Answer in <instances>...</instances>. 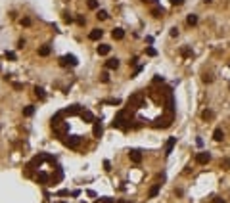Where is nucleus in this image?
Returning a JSON list of instances; mask_svg holds the SVG:
<instances>
[{"label":"nucleus","instance_id":"nucleus-51","mask_svg":"<svg viewBox=\"0 0 230 203\" xmlns=\"http://www.w3.org/2000/svg\"><path fill=\"white\" fill-rule=\"evenodd\" d=\"M58 203H65V201H58Z\"/></svg>","mask_w":230,"mask_h":203},{"label":"nucleus","instance_id":"nucleus-29","mask_svg":"<svg viewBox=\"0 0 230 203\" xmlns=\"http://www.w3.org/2000/svg\"><path fill=\"white\" fill-rule=\"evenodd\" d=\"M100 81H102V83H109V73H107V71H104V73L100 75Z\"/></svg>","mask_w":230,"mask_h":203},{"label":"nucleus","instance_id":"nucleus-18","mask_svg":"<svg viewBox=\"0 0 230 203\" xmlns=\"http://www.w3.org/2000/svg\"><path fill=\"white\" fill-rule=\"evenodd\" d=\"M50 52H52V48H50L48 44H44V46H40V48H39V56H40V57L50 56Z\"/></svg>","mask_w":230,"mask_h":203},{"label":"nucleus","instance_id":"nucleus-20","mask_svg":"<svg viewBox=\"0 0 230 203\" xmlns=\"http://www.w3.org/2000/svg\"><path fill=\"white\" fill-rule=\"evenodd\" d=\"M222 138H224V132H222V128H215V132H213V140H215V142H221Z\"/></svg>","mask_w":230,"mask_h":203},{"label":"nucleus","instance_id":"nucleus-42","mask_svg":"<svg viewBox=\"0 0 230 203\" xmlns=\"http://www.w3.org/2000/svg\"><path fill=\"white\" fill-rule=\"evenodd\" d=\"M58 195H60V197H65V195H69V192H67V190H60V192H58Z\"/></svg>","mask_w":230,"mask_h":203},{"label":"nucleus","instance_id":"nucleus-27","mask_svg":"<svg viewBox=\"0 0 230 203\" xmlns=\"http://www.w3.org/2000/svg\"><path fill=\"white\" fill-rule=\"evenodd\" d=\"M96 17L104 21V19H107V17H109V13H107L106 10H98V13H96Z\"/></svg>","mask_w":230,"mask_h":203},{"label":"nucleus","instance_id":"nucleus-34","mask_svg":"<svg viewBox=\"0 0 230 203\" xmlns=\"http://www.w3.org/2000/svg\"><path fill=\"white\" fill-rule=\"evenodd\" d=\"M61 16H63V21H65V23H71V21H73V17H71V16H69L67 12H63Z\"/></svg>","mask_w":230,"mask_h":203},{"label":"nucleus","instance_id":"nucleus-6","mask_svg":"<svg viewBox=\"0 0 230 203\" xmlns=\"http://www.w3.org/2000/svg\"><path fill=\"white\" fill-rule=\"evenodd\" d=\"M65 146L69 149H77L79 146H81V138H79V136H69V138L65 140Z\"/></svg>","mask_w":230,"mask_h":203},{"label":"nucleus","instance_id":"nucleus-44","mask_svg":"<svg viewBox=\"0 0 230 203\" xmlns=\"http://www.w3.org/2000/svg\"><path fill=\"white\" fill-rule=\"evenodd\" d=\"M100 201H102V203H115L111 197H102V199H100Z\"/></svg>","mask_w":230,"mask_h":203},{"label":"nucleus","instance_id":"nucleus-47","mask_svg":"<svg viewBox=\"0 0 230 203\" xmlns=\"http://www.w3.org/2000/svg\"><path fill=\"white\" fill-rule=\"evenodd\" d=\"M13 88H16V90H21V88H23V84H21V83H13Z\"/></svg>","mask_w":230,"mask_h":203},{"label":"nucleus","instance_id":"nucleus-37","mask_svg":"<svg viewBox=\"0 0 230 203\" xmlns=\"http://www.w3.org/2000/svg\"><path fill=\"white\" fill-rule=\"evenodd\" d=\"M154 83H155V84H159V83H165V79H163V77H159V75H155V77H154Z\"/></svg>","mask_w":230,"mask_h":203},{"label":"nucleus","instance_id":"nucleus-28","mask_svg":"<svg viewBox=\"0 0 230 203\" xmlns=\"http://www.w3.org/2000/svg\"><path fill=\"white\" fill-rule=\"evenodd\" d=\"M157 194H159V184H155V186L150 188V197H155Z\"/></svg>","mask_w":230,"mask_h":203},{"label":"nucleus","instance_id":"nucleus-31","mask_svg":"<svg viewBox=\"0 0 230 203\" xmlns=\"http://www.w3.org/2000/svg\"><path fill=\"white\" fill-rule=\"evenodd\" d=\"M106 104H109V105H119V104H121V100H119V98H113V100H106Z\"/></svg>","mask_w":230,"mask_h":203},{"label":"nucleus","instance_id":"nucleus-11","mask_svg":"<svg viewBox=\"0 0 230 203\" xmlns=\"http://www.w3.org/2000/svg\"><path fill=\"white\" fill-rule=\"evenodd\" d=\"M128 157H131L132 163H140L142 161V153H140L138 149H131V151H128Z\"/></svg>","mask_w":230,"mask_h":203},{"label":"nucleus","instance_id":"nucleus-22","mask_svg":"<svg viewBox=\"0 0 230 203\" xmlns=\"http://www.w3.org/2000/svg\"><path fill=\"white\" fill-rule=\"evenodd\" d=\"M35 96H37L39 100H44V98H46L44 88H40V86H35Z\"/></svg>","mask_w":230,"mask_h":203},{"label":"nucleus","instance_id":"nucleus-1","mask_svg":"<svg viewBox=\"0 0 230 203\" xmlns=\"http://www.w3.org/2000/svg\"><path fill=\"white\" fill-rule=\"evenodd\" d=\"M128 111H125V109H121L117 115H115V119H113V123H111V127L113 128H123V130H127L128 128V125H127V123H128Z\"/></svg>","mask_w":230,"mask_h":203},{"label":"nucleus","instance_id":"nucleus-24","mask_svg":"<svg viewBox=\"0 0 230 203\" xmlns=\"http://www.w3.org/2000/svg\"><path fill=\"white\" fill-rule=\"evenodd\" d=\"M61 176H63L61 169H60V167H56V175H52V182H54V184H56V182H60V180H61Z\"/></svg>","mask_w":230,"mask_h":203},{"label":"nucleus","instance_id":"nucleus-4","mask_svg":"<svg viewBox=\"0 0 230 203\" xmlns=\"http://www.w3.org/2000/svg\"><path fill=\"white\" fill-rule=\"evenodd\" d=\"M60 65H61V67H65V65H71V67H75V65H79V60H77L73 54H67V56L60 57Z\"/></svg>","mask_w":230,"mask_h":203},{"label":"nucleus","instance_id":"nucleus-10","mask_svg":"<svg viewBox=\"0 0 230 203\" xmlns=\"http://www.w3.org/2000/svg\"><path fill=\"white\" fill-rule=\"evenodd\" d=\"M175 144H176V138H175V136H171V138L167 140V144H165V155H171V151H172V148H175Z\"/></svg>","mask_w":230,"mask_h":203},{"label":"nucleus","instance_id":"nucleus-19","mask_svg":"<svg viewBox=\"0 0 230 203\" xmlns=\"http://www.w3.org/2000/svg\"><path fill=\"white\" fill-rule=\"evenodd\" d=\"M109 50H111L109 44H100V46H98V54H100V56H107V54H109Z\"/></svg>","mask_w":230,"mask_h":203},{"label":"nucleus","instance_id":"nucleus-49","mask_svg":"<svg viewBox=\"0 0 230 203\" xmlns=\"http://www.w3.org/2000/svg\"><path fill=\"white\" fill-rule=\"evenodd\" d=\"M142 2H154V0H142Z\"/></svg>","mask_w":230,"mask_h":203},{"label":"nucleus","instance_id":"nucleus-43","mask_svg":"<svg viewBox=\"0 0 230 203\" xmlns=\"http://www.w3.org/2000/svg\"><path fill=\"white\" fill-rule=\"evenodd\" d=\"M171 37H178V29H176V27L171 29Z\"/></svg>","mask_w":230,"mask_h":203},{"label":"nucleus","instance_id":"nucleus-12","mask_svg":"<svg viewBox=\"0 0 230 203\" xmlns=\"http://www.w3.org/2000/svg\"><path fill=\"white\" fill-rule=\"evenodd\" d=\"M102 37H104V31H102V29H92L90 35H88V39H90V40H100Z\"/></svg>","mask_w":230,"mask_h":203},{"label":"nucleus","instance_id":"nucleus-33","mask_svg":"<svg viewBox=\"0 0 230 203\" xmlns=\"http://www.w3.org/2000/svg\"><path fill=\"white\" fill-rule=\"evenodd\" d=\"M180 54H182L184 57H190V56H192V50H190V48H182V50H180Z\"/></svg>","mask_w":230,"mask_h":203},{"label":"nucleus","instance_id":"nucleus-25","mask_svg":"<svg viewBox=\"0 0 230 203\" xmlns=\"http://www.w3.org/2000/svg\"><path fill=\"white\" fill-rule=\"evenodd\" d=\"M150 13H152L154 17H161V16H163V8H161V6H155V8H152V12H150Z\"/></svg>","mask_w":230,"mask_h":203},{"label":"nucleus","instance_id":"nucleus-46","mask_svg":"<svg viewBox=\"0 0 230 203\" xmlns=\"http://www.w3.org/2000/svg\"><path fill=\"white\" fill-rule=\"evenodd\" d=\"M213 203H226L222 197H213Z\"/></svg>","mask_w":230,"mask_h":203},{"label":"nucleus","instance_id":"nucleus-7","mask_svg":"<svg viewBox=\"0 0 230 203\" xmlns=\"http://www.w3.org/2000/svg\"><path fill=\"white\" fill-rule=\"evenodd\" d=\"M65 115H67V117H73V115H81V105H69L67 107V109H63V117H65Z\"/></svg>","mask_w":230,"mask_h":203},{"label":"nucleus","instance_id":"nucleus-21","mask_svg":"<svg viewBox=\"0 0 230 203\" xmlns=\"http://www.w3.org/2000/svg\"><path fill=\"white\" fill-rule=\"evenodd\" d=\"M213 117H215V113L211 109H203V111H201V119H203V121H211Z\"/></svg>","mask_w":230,"mask_h":203},{"label":"nucleus","instance_id":"nucleus-38","mask_svg":"<svg viewBox=\"0 0 230 203\" xmlns=\"http://www.w3.org/2000/svg\"><path fill=\"white\" fill-rule=\"evenodd\" d=\"M221 165L224 167V169H230V159H222V161H221Z\"/></svg>","mask_w":230,"mask_h":203},{"label":"nucleus","instance_id":"nucleus-32","mask_svg":"<svg viewBox=\"0 0 230 203\" xmlns=\"http://www.w3.org/2000/svg\"><path fill=\"white\" fill-rule=\"evenodd\" d=\"M146 54L154 57V56H157V50H155V48H152V46H150V48H146Z\"/></svg>","mask_w":230,"mask_h":203},{"label":"nucleus","instance_id":"nucleus-41","mask_svg":"<svg viewBox=\"0 0 230 203\" xmlns=\"http://www.w3.org/2000/svg\"><path fill=\"white\" fill-rule=\"evenodd\" d=\"M77 23H79V25H84V23H86V19H84L83 16H79V17H77Z\"/></svg>","mask_w":230,"mask_h":203},{"label":"nucleus","instance_id":"nucleus-23","mask_svg":"<svg viewBox=\"0 0 230 203\" xmlns=\"http://www.w3.org/2000/svg\"><path fill=\"white\" fill-rule=\"evenodd\" d=\"M186 23H188L190 27H194V25H198V16H196V13H190V16L186 17Z\"/></svg>","mask_w":230,"mask_h":203},{"label":"nucleus","instance_id":"nucleus-39","mask_svg":"<svg viewBox=\"0 0 230 203\" xmlns=\"http://www.w3.org/2000/svg\"><path fill=\"white\" fill-rule=\"evenodd\" d=\"M201 79H203V83H213V77H211V75H207V73L201 77Z\"/></svg>","mask_w":230,"mask_h":203},{"label":"nucleus","instance_id":"nucleus-26","mask_svg":"<svg viewBox=\"0 0 230 203\" xmlns=\"http://www.w3.org/2000/svg\"><path fill=\"white\" fill-rule=\"evenodd\" d=\"M33 113H35V105H27V107H23V115H25V117H31Z\"/></svg>","mask_w":230,"mask_h":203},{"label":"nucleus","instance_id":"nucleus-52","mask_svg":"<svg viewBox=\"0 0 230 203\" xmlns=\"http://www.w3.org/2000/svg\"><path fill=\"white\" fill-rule=\"evenodd\" d=\"M228 90H230V84H228Z\"/></svg>","mask_w":230,"mask_h":203},{"label":"nucleus","instance_id":"nucleus-35","mask_svg":"<svg viewBox=\"0 0 230 203\" xmlns=\"http://www.w3.org/2000/svg\"><path fill=\"white\" fill-rule=\"evenodd\" d=\"M6 57H8V60H12V61H16V54H13V52H8V50H6Z\"/></svg>","mask_w":230,"mask_h":203},{"label":"nucleus","instance_id":"nucleus-45","mask_svg":"<svg viewBox=\"0 0 230 203\" xmlns=\"http://www.w3.org/2000/svg\"><path fill=\"white\" fill-rule=\"evenodd\" d=\"M104 169L106 171H111V163L109 161H104Z\"/></svg>","mask_w":230,"mask_h":203},{"label":"nucleus","instance_id":"nucleus-50","mask_svg":"<svg viewBox=\"0 0 230 203\" xmlns=\"http://www.w3.org/2000/svg\"><path fill=\"white\" fill-rule=\"evenodd\" d=\"M117 203H128V201H117Z\"/></svg>","mask_w":230,"mask_h":203},{"label":"nucleus","instance_id":"nucleus-40","mask_svg":"<svg viewBox=\"0 0 230 203\" xmlns=\"http://www.w3.org/2000/svg\"><path fill=\"white\" fill-rule=\"evenodd\" d=\"M171 4H172V6H182L184 0H171Z\"/></svg>","mask_w":230,"mask_h":203},{"label":"nucleus","instance_id":"nucleus-9","mask_svg":"<svg viewBox=\"0 0 230 203\" xmlns=\"http://www.w3.org/2000/svg\"><path fill=\"white\" fill-rule=\"evenodd\" d=\"M67 128H69V125H67V123H61V125H58V127L54 128V132H56V136H58V138H63V136L67 134Z\"/></svg>","mask_w":230,"mask_h":203},{"label":"nucleus","instance_id":"nucleus-3","mask_svg":"<svg viewBox=\"0 0 230 203\" xmlns=\"http://www.w3.org/2000/svg\"><path fill=\"white\" fill-rule=\"evenodd\" d=\"M142 104H144L142 92H136V94H132V96L128 98V109H138V107H142Z\"/></svg>","mask_w":230,"mask_h":203},{"label":"nucleus","instance_id":"nucleus-30","mask_svg":"<svg viewBox=\"0 0 230 203\" xmlns=\"http://www.w3.org/2000/svg\"><path fill=\"white\" fill-rule=\"evenodd\" d=\"M86 4H88V8H90V10H96V8H98V0H88Z\"/></svg>","mask_w":230,"mask_h":203},{"label":"nucleus","instance_id":"nucleus-36","mask_svg":"<svg viewBox=\"0 0 230 203\" xmlns=\"http://www.w3.org/2000/svg\"><path fill=\"white\" fill-rule=\"evenodd\" d=\"M21 25H23V27H31V19H29V17H23V19H21Z\"/></svg>","mask_w":230,"mask_h":203},{"label":"nucleus","instance_id":"nucleus-48","mask_svg":"<svg viewBox=\"0 0 230 203\" xmlns=\"http://www.w3.org/2000/svg\"><path fill=\"white\" fill-rule=\"evenodd\" d=\"M23 46H25V40L19 39V40H17V48H23Z\"/></svg>","mask_w":230,"mask_h":203},{"label":"nucleus","instance_id":"nucleus-8","mask_svg":"<svg viewBox=\"0 0 230 203\" xmlns=\"http://www.w3.org/2000/svg\"><path fill=\"white\" fill-rule=\"evenodd\" d=\"M92 134H94V138H102V134H104V127H102V123L100 121H94L92 123Z\"/></svg>","mask_w":230,"mask_h":203},{"label":"nucleus","instance_id":"nucleus-16","mask_svg":"<svg viewBox=\"0 0 230 203\" xmlns=\"http://www.w3.org/2000/svg\"><path fill=\"white\" fill-rule=\"evenodd\" d=\"M81 119H83L84 123H94V121H96L94 115H92L90 111H81Z\"/></svg>","mask_w":230,"mask_h":203},{"label":"nucleus","instance_id":"nucleus-13","mask_svg":"<svg viewBox=\"0 0 230 203\" xmlns=\"http://www.w3.org/2000/svg\"><path fill=\"white\" fill-rule=\"evenodd\" d=\"M111 37L115 39V40H123V37H125V31L121 27H115L113 31H111Z\"/></svg>","mask_w":230,"mask_h":203},{"label":"nucleus","instance_id":"nucleus-15","mask_svg":"<svg viewBox=\"0 0 230 203\" xmlns=\"http://www.w3.org/2000/svg\"><path fill=\"white\" fill-rule=\"evenodd\" d=\"M119 67V60L117 57H109V60L106 61V69H117Z\"/></svg>","mask_w":230,"mask_h":203},{"label":"nucleus","instance_id":"nucleus-2","mask_svg":"<svg viewBox=\"0 0 230 203\" xmlns=\"http://www.w3.org/2000/svg\"><path fill=\"white\" fill-rule=\"evenodd\" d=\"M172 121H175V113H167V115H163V117H157L154 121V127L155 128H169L172 125Z\"/></svg>","mask_w":230,"mask_h":203},{"label":"nucleus","instance_id":"nucleus-5","mask_svg":"<svg viewBox=\"0 0 230 203\" xmlns=\"http://www.w3.org/2000/svg\"><path fill=\"white\" fill-rule=\"evenodd\" d=\"M211 161V153L209 151H199V153L196 155V163H199V165H207Z\"/></svg>","mask_w":230,"mask_h":203},{"label":"nucleus","instance_id":"nucleus-17","mask_svg":"<svg viewBox=\"0 0 230 203\" xmlns=\"http://www.w3.org/2000/svg\"><path fill=\"white\" fill-rule=\"evenodd\" d=\"M48 180H50V176L46 175V172H42V171L37 172V182H40V184H48Z\"/></svg>","mask_w":230,"mask_h":203},{"label":"nucleus","instance_id":"nucleus-14","mask_svg":"<svg viewBox=\"0 0 230 203\" xmlns=\"http://www.w3.org/2000/svg\"><path fill=\"white\" fill-rule=\"evenodd\" d=\"M61 119H63V111H58L54 117H52V128H56L58 125H61V123H63Z\"/></svg>","mask_w":230,"mask_h":203}]
</instances>
